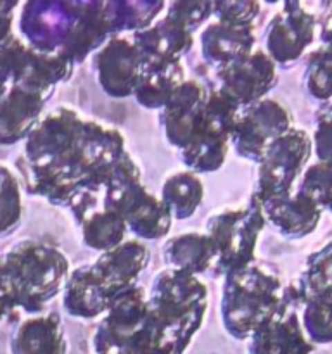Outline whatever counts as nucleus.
Listing matches in <instances>:
<instances>
[{"label":"nucleus","instance_id":"f03ea898","mask_svg":"<svg viewBox=\"0 0 332 354\" xmlns=\"http://www.w3.org/2000/svg\"><path fill=\"white\" fill-rule=\"evenodd\" d=\"M68 342L57 315L23 322L10 337V354H66Z\"/></svg>","mask_w":332,"mask_h":354},{"label":"nucleus","instance_id":"f257e3e1","mask_svg":"<svg viewBox=\"0 0 332 354\" xmlns=\"http://www.w3.org/2000/svg\"><path fill=\"white\" fill-rule=\"evenodd\" d=\"M313 346L304 339L296 313L279 310L251 337L248 354H310Z\"/></svg>","mask_w":332,"mask_h":354}]
</instances>
